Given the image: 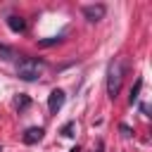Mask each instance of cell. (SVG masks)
<instances>
[{"label": "cell", "mask_w": 152, "mask_h": 152, "mask_svg": "<svg viewBox=\"0 0 152 152\" xmlns=\"http://www.w3.org/2000/svg\"><path fill=\"white\" fill-rule=\"evenodd\" d=\"M45 69V62L43 59H33V57H24L17 66V76L21 81H38L40 78V71Z\"/></svg>", "instance_id": "obj_1"}, {"label": "cell", "mask_w": 152, "mask_h": 152, "mask_svg": "<svg viewBox=\"0 0 152 152\" xmlns=\"http://www.w3.org/2000/svg\"><path fill=\"white\" fill-rule=\"evenodd\" d=\"M121 74H124L121 62H119V59L109 62V69H107V95H109L112 100L119 95V88H121Z\"/></svg>", "instance_id": "obj_2"}, {"label": "cell", "mask_w": 152, "mask_h": 152, "mask_svg": "<svg viewBox=\"0 0 152 152\" xmlns=\"http://www.w3.org/2000/svg\"><path fill=\"white\" fill-rule=\"evenodd\" d=\"M64 100H66V95H64V90H59V88H55L50 95H48V109H50V114H57L59 109H62V104H64Z\"/></svg>", "instance_id": "obj_3"}, {"label": "cell", "mask_w": 152, "mask_h": 152, "mask_svg": "<svg viewBox=\"0 0 152 152\" xmlns=\"http://www.w3.org/2000/svg\"><path fill=\"white\" fill-rule=\"evenodd\" d=\"M104 5H86L83 7V17L88 19V21H100L102 17H104Z\"/></svg>", "instance_id": "obj_4"}, {"label": "cell", "mask_w": 152, "mask_h": 152, "mask_svg": "<svg viewBox=\"0 0 152 152\" xmlns=\"http://www.w3.org/2000/svg\"><path fill=\"white\" fill-rule=\"evenodd\" d=\"M43 133H45V131H43L40 126H31V128H26V131H24L21 140H24L26 145H36V142H40V140H43Z\"/></svg>", "instance_id": "obj_5"}, {"label": "cell", "mask_w": 152, "mask_h": 152, "mask_svg": "<svg viewBox=\"0 0 152 152\" xmlns=\"http://www.w3.org/2000/svg\"><path fill=\"white\" fill-rule=\"evenodd\" d=\"M7 26H10V31H14V33H24V31H26V21H24L21 17H17V14H10V17H7Z\"/></svg>", "instance_id": "obj_6"}, {"label": "cell", "mask_w": 152, "mask_h": 152, "mask_svg": "<svg viewBox=\"0 0 152 152\" xmlns=\"http://www.w3.org/2000/svg\"><path fill=\"white\" fill-rule=\"evenodd\" d=\"M0 57H2L5 62H10V59H14L17 55H14V50H12V48H7V45H2V43H0Z\"/></svg>", "instance_id": "obj_7"}, {"label": "cell", "mask_w": 152, "mask_h": 152, "mask_svg": "<svg viewBox=\"0 0 152 152\" xmlns=\"http://www.w3.org/2000/svg\"><path fill=\"white\" fill-rule=\"evenodd\" d=\"M140 88H142V78H138V81H135V86L131 88V104L138 100V93H140Z\"/></svg>", "instance_id": "obj_8"}, {"label": "cell", "mask_w": 152, "mask_h": 152, "mask_svg": "<svg viewBox=\"0 0 152 152\" xmlns=\"http://www.w3.org/2000/svg\"><path fill=\"white\" fill-rule=\"evenodd\" d=\"M74 128H76V124H74V121L64 124V126H62V135H64V138H71V135H74Z\"/></svg>", "instance_id": "obj_9"}, {"label": "cell", "mask_w": 152, "mask_h": 152, "mask_svg": "<svg viewBox=\"0 0 152 152\" xmlns=\"http://www.w3.org/2000/svg\"><path fill=\"white\" fill-rule=\"evenodd\" d=\"M59 40H62V36H57V38H45V40H38V45L48 48V45H55V43H59Z\"/></svg>", "instance_id": "obj_10"}, {"label": "cell", "mask_w": 152, "mask_h": 152, "mask_svg": "<svg viewBox=\"0 0 152 152\" xmlns=\"http://www.w3.org/2000/svg\"><path fill=\"white\" fill-rule=\"evenodd\" d=\"M28 104H31V100H28L26 95H21V97H19V102H17V107H19V112H24V109H26Z\"/></svg>", "instance_id": "obj_11"}, {"label": "cell", "mask_w": 152, "mask_h": 152, "mask_svg": "<svg viewBox=\"0 0 152 152\" xmlns=\"http://www.w3.org/2000/svg\"><path fill=\"white\" fill-rule=\"evenodd\" d=\"M121 133H124V135H131V128H128V126L124 124V126H121Z\"/></svg>", "instance_id": "obj_12"}, {"label": "cell", "mask_w": 152, "mask_h": 152, "mask_svg": "<svg viewBox=\"0 0 152 152\" xmlns=\"http://www.w3.org/2000/svg\"><path fill=\"white\" fill-rule=\"evenodd\" d=\"M102 150H104V142L100 140V142H97V152H102Z\"/></svg>", "instance_id": "obj_13"}]
</instances>
